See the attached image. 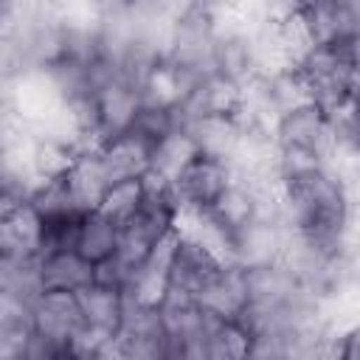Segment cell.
I'll return each instance as SVG.
<instances>
[{"instance_id":"21","label":"cell","mask_w":360,"mask_h":360,"mask_svg":"<svg viewBox=\"0 0 360 360\" xmlns=\"http://www.w3.org/2000/svg\"><path fill=\"white\" fill-rule=\"evenodd\" d=\"M180 124H177V112L169 110V107H149V104H141L129 132L135 138H141L149 149H155L163 138H169L172 132H177Z\"/></svg>"},{"instance_id":"12","label":"cell","mask_w":360,"mask_h":360,"mask_svg":"<svg viewBox=\"0 0 360 360\" xmlns=\"http://www.w3.org/2000/svg\"><path fill=\"white\" fill-rule=\"evenodd\" d=\"M186 132L194 138L197 152L222 163H233L239 146H242V124L236 115H208L186 127Z\"/></svg>"},{"instance_id":"8","label":"cell","mask_w":360,"mask_h":360,"mask_svg":"<svg viewBox=\"0 0 360 360\" xmlns=\"http://www.w3.org/2000/svg\"><path fill=\"white\" fill-rule=\"evenodd\" d=\"M197 304L211 312L219 321H233L239 323L250 307V284H248V270L225 262L219 273L208 281V287L200 292Z\"/></svg>"},{"instance_id":"11","label":"cell","mask_w":360,"mask_h":360,"mask_svg":"<svg viewBox=\"0 0 360 360\" xmlns=\"http://www.w3.org/2000/svg\"><path fill=\"white\" fill-rule=\"evenodd\" d=\"M98 127H101V143L110 138H118L124 132H129L143 98H141V87L132 84L129 79L118 76L112 79L101 93H98Z\"/></svg>"},{"instance_id":"3","label":"cell","mask_w":360,"mask_h":360,"mask_svg":"<svg viewBox=\"0 0 360 360\" xmlns=\"http://www.w3.org/2000/svg\"><path fill=\"white\" fill-rule=\"evenodd\" d=\"M231 183H233V172L228 163L197 155L188 163V169L174 180L180 214H208Z\"/></svg>"},{"instance_id":"1","label":"cell","mask_w":360,"mask_h":360,"mask_svg":"<svg viewBox=\"0 0 360 360\" xmlns=\"http://www.w3.org/2000/svg\"><path fill=\"white\" fill-rule=\"evenodd\" d=\"M278 217L287 231L309 236L321 245L349 248V217L352 205L340 180L323 169L301 180L278 186Z\"/></svg>"},{"instance_id":"24","label":"cell","mask_w":360,"mask_h":360,"mask_svg":"<svg viewBox=\"0 0 360 360\" xmlns=\"http://www.w3.org/2000/svg\"><path fill=\"white\" fill-rule=\"evenodd\" d=\"M141 200H143V180H129V183H118V186H110L104 202H101V214L110 217L115 225H124L135 217V211L141 208Z\"/></svg>"},{"instance_id":"14","label":"cell","mask_w":360,"mask_h":360,"mask_svg":"<svg viewBox=\"0 0 360 360\" xmlns=\"http://www.w3.org/2000/svg\"><path fill=\"white\" fill-rule=\"evenodd\" d=\"M68 186H70V194H73V202L79 211L90 214V211L101 208V202L110 191V180L104 174L98 149H84L76 158L73 169L68 172Z\"/></svg>"},{"instance_id":"5","label":"cell","mask_w":360,"mask_h":360,"mask_svg":"<svg viewBox=\"0 0 360 360\" xmlns=\"http://www.w3.org/2000/svg\"><path fill=\"white\" fill-rule=\"evenodd\" d=\"M115 343L129 360H169V338L160 309L127 301V315Z\"/></svg>"},{"instance_id":"25","label":"cell","mask_w":360,"mask_h":360,"mask_svg":"<svg viewBox=\"0 0 360 360\" xmlns=\"http://www.w3.org/2000/svg\"><path fill=\"white\" fill-rule=\"evenodd\" d=\"M343 357L346 360H360V323L343 332Z\"/></svg>"},{"instance_id":"9","label":"cell","mask_w":360,"mask_h":360,"mask_svg":"<svg viewBox=\"0 0 360 360\" xmlns=\"http://www.w3.org/2000/svg\"><path fill=\"white\" fill-rule=\"evenodd\" d=\"M98 158H101V166H104L110 186L143 180L152 172V149L141 138H135L132 132H124L118 138L104 141L98 146Z\"/></svg>"},{"instance_id":"7","label":"cell","mask_w":360,"mask_h":360,"mask_svg":"<svg viewBox=\"0 0 360 360\" xmlns=\"http://www.w3.org/2000/svg\"><path fill=\"white\" fill-rule=\"evenodd\" d=\"M31 326L37 338L68 346L84 329V315L76 292H42L31 307Z\"/></svg>"},{"instance_id":"10","label":"cell","mask_w":360,"mask_h":360,"mask_svg":"<svg viewBox=\"0 0 360 360\" xmlns=\"http://www.w3.org/2000/svg\"><path fill=\"white\" fill-rule=\"evenodd\" d=\"M42 256V217L28 205L0 208V259Z\"/></svg>"},{"instance_id":"19","label":"cell","mask_w":360,"mask_h":360,"mask_svg":"<svg viewBox=\"0 0 360 360\" xmlns=\"http://www.w3.org/2000/svg\"><path fill=\"white\" fill-rule=\"evenodd\" d=\"M31 309L0 307V360H25L34 346Z\"/></svg>"},{"instance_id":"13","label":"cell","mask_w":360,"mask_h":360,"mask_svg":"<svg viewBox=\"0 0 360 360\" xmlns=\"http://www.w3.org/2000/svg\"><path fill=\"white\" fill-rule=\"evenodd\" d=\"M39 281L45 292H82L96 284V264L82 259L76 250L39 256Z\"/></svg>"},{"instance_id":"6","label":"cell","mask_w":360,"mask_h":360,"mask_svg":"<svg viewBox=\"0 0 360 360\" xmlns=\"http://www.w3.org/2000/svg\"><path fill=\"white\" fill-rule=\"evenodd\" d=\"M222 264H225V259H219L211 248H205L202 242L180 233L177 245H174V256H172L169 290L197 301L200 292L208 287V281L219 273Z\"/></svg>"},{"instance_id":"18","label":"cell","mask_w":360,"mask_h":360,"mask_svg":"<svg viewBox=\"0 0 360 360\" xmlns=\"http://www.w3.org/2000/svg\"><path fill=\"white\" fill-rule=\"evenodd\" d=\"M197 143L186 129L172 132L169 138H163L155 149H152V172L160 174L163 180H169L174 186V180L188 169V163L197 158Z\"/></svg>"},{"instance_id":"16","label":"cell","mask_w":360,"mask_h":360,"mask_svg":"<svg viewBox=\"0 0 360 360\" xmlns=\"http://www.w3.org/2000/svg\"><path fill=\"white\" fill-rule=\"evenodd\" d=\"M118 236H121V225H115L101 211H90L82 219L79 239H76V253L82 259H87L90 264H104L107 259L115 256Z\"/></svg>"},{"instance_id":"15","label":"cell","mask_w":360,"mask_h":360,"mask_svg":"<svg viewBox=\"0 0 360 360\" xmlns=\"http://www.w3.org/2000/svg\"><path fill=\"white\" fill-rule=\"evenodd\" d=\"M76 298H79V307H82L87 326L118 338L124 315H127V295L121 290H112L104 284H90L82 292H76Z\"/></svg>"},{"instance_id":"23","label":"cell","mask_w":360,"mask_h":360,"mask_svg":"<svg viewBox=\"0 0 360 360\" xmlns=\"http://www.w3.org/2000/svg\"><path fill=\"white\" fill-rule=\"evenodd\" d=\"M82 219H84V211H68V214L45 217L42 219V256L45 253L76 250Z\"/></svg>"},{"instance_id":"2","label":"cell","mask_w":360,"mask_h":360,"mask_svg":"<svg viewBox=\"0 0 360 360\" xmlns=\"http://www.w3.org/2000/svg\"><path fill=\"white\" fill-rule=\"evenodd\" d=\"M287 242V228L278 214H259L245 228L228 236L225 262L242 267V270H262L281 262Z\"/></svg>"},{"instance_id":"20","label":"cell","mask_w":360,"mask_h":360,"mask_svg":"<svg viewBox=\"0 0 360 360\" xmlns=\"http://www.w3.org/2000/svg\"><path fill=\"white\" fill-rule=\"evenodd\" d=\"M323 169H329V163L315 149H307V146H278V152H276V177H278V186L281 183H290V180L309 177V174L323 172Z\"/></svg>"},{"instance_id":"22","label":"cell","mask_w":360,"mask_h":360,"mask_svg":"<svg viewBox=\"0 0 360 360\" xmlns=\"http://www.w3.org/2000/svg\"><path fill=\"white\" fill-rule=\"evenodd\" d=\"M250 332L233 321H217L211 329V360H248L250 357Z\"/></svg>"},{"instance_id":"4","label":"cell","mask_w":360,"mask_h":360,"mask_svg":"<svg viewBox=\"0 0 360 360\" xmlns=\"http://www.w3.org/2000/svg\"><path fill=\"white\" fill-rule=\"evenodd\" d=\"M273 138H276V146H307V149H315V152H321L326 158L329 166H332V158H335V149H338L335 132H332V118L312 101L284 112L276 121Z\"/></svg>"},{"instance_id":"17","label":"cell","mask_w":360,"mask_h":360,"mask_svg":"<svg viewBox=\"0 0 360 360\" xmlns=\"http://www.w3.org/2000/svg\"><path fill=\"white\" fill-rule=\"evenodd\" d=\"M82 152L65 141L48 138V135H34L31 141V172L37 174V180H53V177H65L76 158Z\"/></svg>"}]
</instances>
